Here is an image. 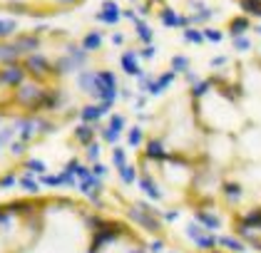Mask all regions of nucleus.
Masks as SVG:
<instances>
[{"label":"nucleus","instance_id":"2","mask_svg":"<svg viewBox=\"0 0 261 253\" xmlns=\"http://www.w3.org/2000/svg\"><path fill=\"white\" fill-rule=\"evenodd\" d=\"M234 5V10H239L241 15L251 20H261V0H229Z\"/></svg>","mask_w":261,"mask_h":253},{"label":"nucleus","instance_id":"1","mask_svg":"<svg viewBox=\"0 0 261 253\" xmlns=\"http://www.w3.org/2000/svg\"><path fill=\"white\" fill-rule=\"evenodd\" d=\"M90 0H0V15L22 20H55L85 8Z\"/></svg>","mask_w":261,"mask_h":253}]
</instances>
